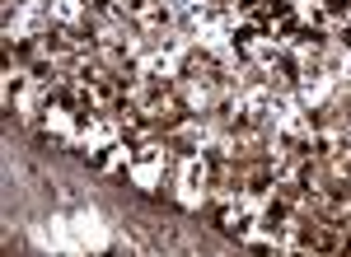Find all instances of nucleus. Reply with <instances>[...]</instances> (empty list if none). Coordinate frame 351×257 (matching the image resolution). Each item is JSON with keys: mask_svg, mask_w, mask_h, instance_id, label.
<instances>
[{"mask_svg": "<svg viewBox=\"0 0 351 257\" xmlns=\"http://www.w3.org/2000/svg\"><path fill=\"white\" fill-rule=\"evenodd\" d=\"M75 234H80L89 248H104V243H108V234H104V220H99V210H80V220H75Z\"/></svg>", "mask_w": 351, "mask_h": 257, "instance_id": "f257e3e1", "label": "nucleus"}, {"mask_svg": "<svg viewBox=\"0 0 351 257\" xmlns=\"http://www.w3.org/2000/svg\"><path fill=\"white\" fill-rule=\"evenodd\" d=\"M52 14H56V19H75V14H80V0H56Z\"/></svg>", "mask_w": 351, "mask_h": 257, "instance_id": "f03ea898", "label": "nucleus"}, {"mask_svg": "<svg viewBox=\"0 0 351 257\" xmlns=\"http://www.w3.org/2000/svg\"><path fill=\"white\" fill-rule=\"evenodd\" d=\"M136 182H141V187H155V182H160V169H155V164L136 169Z\"/></svg>", "mask_w": 351, "mask_h": 257, "instance_id": "7ed1b4c3", "label": "nucleus"}, {"mask_svg": "<svg viewBox=\"0 0 351 257\" xmlns=\"http://www.w3.org/2000/svg\"><path fill=\"white\" fill-rule=\"evenodd\" d=\"M47 127H52V131H66L71 122H66V112H47Z\"/></svg>", "mask_w": 351, "mask_h": 257, "instance_id": "20e7f679", "label": "nucleus"}]
</instances>
